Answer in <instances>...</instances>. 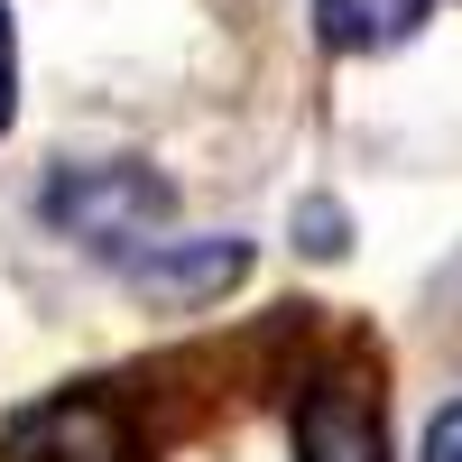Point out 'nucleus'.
<instances>
[{"label":"nucleus","mask_w":462,"mask_h":462,"mask_svg":"<svg viewBox=\"0 0 462 462\" xmlns=\"http://www.w3.org/2000/svg\"><path fill=\"white\" fill-rule=\"evenodd\" d=\"M296 453L305 462H389L379 444V398L361 379H315L296 407Z\"/></svg>","instance_id":"20e7f679"},{"label":"nucleus","mask_w":462,"mask_h":462,"mask_svg":"<svg viewBox=\"0 0 462 462\" xmlns=\"http://www.w3.org/2000/svg\"><path fill=\"white\" fill-rule=\"evenodd\" d=\"M130 278L148 305H213L250 278V241H231V231L222 241H158V250L130 259Z\"/></svg>","instance_id":"7ed1b4c3"},{"label":"nucleus","mask_w":462,"mask_h":462,"mask_svg":"<svg viewBox=\"0 0 462 462\" xmlns=\"http://www.w3.org/2000/svg\"><path fill=\"white\" fill-rule=\"evenodd\" d=\"M176 195H167V176L158 167H139V158H111V167H65L47 185V222L65 231V241H84V250H158V231H167Z\"/></svg>","instance_id":"f257e3e1"},{"label":"nucleus","mask_w":462,"mask_h":462,"mask_svg":"<svg viewBox=\"0 0 462 462\" xmlns=\"http://www.w3.org/2000/svg\"><path fill=\"white\" fill-rule=\"evenodd\" d=\"M10 462H139V426L121 398L102 389H65L37 416L10 426Z\"/></svg>","instance_id":"f03ea898"},{"label":"nucleus","mask_w":462,"mask_h":462,"mask_svg":"<svg viewBox=\"0 0 462 462\" xmlns=\"http://www.w3.org/2000/svg\"><path fill=\"white\" fill-rule=\"evenodd\" d=\"M19 111V37H10V10H0V130Z\"/></svg>","instance_id":"0eeeda50"},{"label":"nucleus","mask_w":462,"mask_h":462,"mask_svg":"<svg viewBox=\"0 0 462 462\" xmlns=\"http://www.w3.org/2000/svg\"><path fill=\"white\" fill-rule=\"evenodd\" d=\"M426 10L435 0H315V28L333 56H379V47H407Z\"/></svg>","instance_id":"39448f33"},{"label":"nucleus","mask_w":462,"mask_h":462,"mask_svg":"<svg viewBox=\"0 0 462 462\" xmlns=\"http://www.w3.org/2000/svg\"><path fill=\"white\" fill-rule=\"evenodd\" d=\"M296 231H305V250H342V213H333V204H305Z\"/></svg>","instance_id":"6e6552de"},{"label":"nucleus","mask_w":462,"mask_h":462,"mask_svg":"<svg viewBox=\"0 0 462 462\" xmlns=\"http://www.w3.org/2000/svg\"><path fill=\"white\" fill-rule=\"evenodd\" d=\"M416 462H462V398L435 407V426H426V444H416Z\"/></svg>","instance_id":"423d86ee"}]
</instances>
